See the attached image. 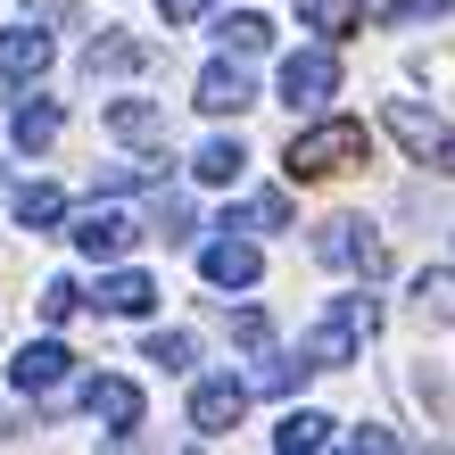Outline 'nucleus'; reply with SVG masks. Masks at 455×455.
<instances>
[{"label":"nucleus","mask_w":455,"mask_h":455,"mask_svg":"<svg viewBox=\"0 0 455 455\" xmlns=\"http://www.w3.org/2000/svg\"><path fill=\"white\" fill-rule=\"evenodd\" d=\"M372 331H381V299H364V290H356V299H339L323 323L299 339V356H307L315 372H339L347 356H356V339H372Z\"/></svg>","instance_id":"obj_2"},{"label":"nucleus","mask_w":455,"mask_h":455,"mask_svg":"<svg viewBox=\"0 0 455 455\" xmlns=\"http://www.w3.org/2000/svg\"><path fill=\"white\" fill-rule=\"evenodd\" d=\"M216 42H224V50H240V59H257V50L274 42V25H265L257 9H240V17H224V25H216Z\"/></svg>","instance_id":"obj_21"},{"label":"nucleus","mask_w":455,"mask_h":455,"mask_svg":"<svg viewBox=\"0 0 455 455\" xmlns=\"http://www.w3.org/2000/svg\"><path fill=\"white\" fill-rule=\"evenodd\" d=\"M389 132H397V149L414 157V166H431V174H455V124L439 108H422V100H389Z\"/></svg>","instance_id":"obj_4"},{"label":"nucleus","mask_w":455,"mask_h":455,"mask_svg":"<svg viewBox=\"0 0 455 455\" xmlns=\"http://www.w3.org/2000/svg\"><path fill=\"white\" fill-rule=\"evenodd\" d=\"M75 307H84V290H75L67 274H50V282H42V323H67Z\"/></svg>","instance_id":"obj_26"},{"label":"nucleus","mask_w":455,"mask_h":455,"mask_svg":"<svg viewBox=\"0 0 455 455\" xmlns=\"http://www.w3.org/2000/svg\"><path fill=\"white\" fill-rule=\"evenodd\" d=\"M249 389L257 381H232V372H207V381L191 389V431L199 439H224L240 414H249Z\"/></svg>","instance_id":"obj_5"},{"label":"nucleus","mask_w":455,"mask_h":455,"mask_svg":"<svg viewBox=\"0 0 455 455\" xmlns=\"http://www.w3.org/2000/svg\"><path fill=\"white\" fill-rule=\"evenodd\" d=\"M108 132L132 141V149H157V141H166V108H149V100H116V108H108Z\"/></svg>","instance_id":"obj_13"},{"label":"nucleus","mask_w":455,"mask_h":455,"mask_svg":"<svg viewBox=\"0 0 455 455\" xmlns=\"http://www.w3.org/2000/svg\"><path fill=\"white\" fill-rule=\"evenodd\" d=\"M132 240H141V224H132V216H116V207H92V216H75V249H84V257H100V265H116Z\"/></svg>","instance_id":"obj_9"},{"label":"nucleus","mask_w":455,"mask_h":455,"mask_svg":"<svg viewBox=\"0 0 455 455\" xmlns=\"http://www.w3.org/2000/svg\"><path fill=\"white\" fill-rule=\"evenodd\" d=\"M455 0H389L381 9V25H431V17H447Z\"/></svg>","instance_id":"obj_27"},{"label":"nucleus","mask_w":455,"mask_h":455,"mask_svg":"<svg viewBox=\"0 0 455 455\" xmlns=\"http://www.w3.org/2000/svg\"><path fill=\"white\" fill-rule=\"evenodd\" d=\"M274 447H282V455H315V447H331V414H315V406L282 414V422H274Z\"/></svg>","instance_id":"obj_15"},{"label":"nucleus","mask_w":455,"mask_h":455,"mask_svg":"<svg viewBox=\"0 0 455 455\" xmlns=\"http://www.w3.org/2000/svg\"><path fill=\"white\" fill-rule=\"evenodd\" d=\"M232 339L240 347H265V339H274V315H265V307H240L232 315Z\"/></svg>","instance_id":"obj_28"},{"label":"nucleus","mask_w":455,"mask_h":455,"mask_svg":"<svg viewBox=\"0 0 455 455\" xmlns=\"http://www.w3.org/2000/svg\"><path fill=\"white\" fill-rule=\"evenodd\" d=\"M50 67V34H42V17H25L0 34V84H34V75Z\"/></svg>","instance_id":"obj_10"},{"label":"nucleus","mask_w":455,"mask_h":455,"mask_svg":"<svg viewBox=\"0 0 455 455\" xmlns=\"http://www.w3.org/2000/svg\"><path fill=\"white\" fill-rule=\"evenodd\" d=\"M364 166V124L356 116H323L307 132H290V174L299 182H323V174H347Z\"/></svg>","instance_id":"obj_1"},{"label":"nucleus","mask_w":455,"mask_h":455,"mask_svg":"<svg viewBox=\"0 0 455 455\" xmlns=\"http://www.w3.org/2000/svg\"><path fill=\"white\" fill-rule=\"evenodd\" d=\"M315 257H323L331 274H356V282H381V274H389V249H381V232H372L364 216L315 224Z\"/></svg>","instance_id":"obj_3"},{"label":"nucleus","mask_w":455,"mask_h":455,"mask_svg":"<svg viewBox=\"0 0 455 455\" xmlns=\"http://www.w3.org/2000/svg\"><path fill=\"white\" fill-rule=\"evenodd\" d=\"M224 232H290V191H249L224 216Z\"/></svg>","instance_id":"obj_14"},{"label":"nucleus","mask_w":455,"mask_h":455,"mask_svg":"<svg viewBox=\"0 0 455 455\" xmlns=\"http://www.w3.org/2000/svg\"><path fill=\"white\" fill-rule=\"evenodd\" d=\"M100 307H108V315H149L157 290H149V274H108V282H100Z\"/></svg>","instance_id":"obj_19"},{"label":"nucleus","mask_w":455,"mask_h":455,"mask_svg":"<svg viewBox=\"0 0 455 455\" xmlns=\"http://www.w3.org/2000/svg\"><path fill=\"white\" fill-rule=\"evenodd\" d=\"M9 207H17V224H25V232H50V224L67 216V199L50 191V182H25V191H9Z\"/></svg>","instance_id":"obj_18"},{"label":"nucleus","mask_w":455,"mask_h":455,"mask_svg":"<svg viewBox=\"0 0 455 455\" xmlns=\"http://www.w3.org/2000/svg\"><path fill=\"white\" fill-rule=\"evenodd\" d=\"M216 0H166V25H191V17H207Z\"/></svg>","instance_id":"obj_30"},{"label":"nucleus","mask_w":455,"mask_h":455,"mask_svg":"<svg viewBox=\"0 0 455 455\" xmlns=\"http://www.w3.org/2000/svg\"><path fill=\"white\" fill-rule=\"evenodd\" d=\"M257 265H265V257L249 249V240H216V249H199V274L216 282V290H249Z\"/></svg>","instance_id":"obj_12"},{"label":"nucleus","mask_w":455,"mask_h":455,"mask_svg":"<svg viewBox=\"0 0 455 455\" xmlns=\"http://www.w3.org/2000/svg\"><path fill=\"white\" fill-rule=\"evenodd\" d=\"M67 364H75V356H67L59 339H25L17 356H9V381H17L25 397H50V389L67 381Z\"/></svg>","instance_id":"obj_8"},{"label":"nucleus","mask_w":455,"mask_h":455,"mask_svg":"<svg viewBox=\"0 0 455 455\" xmlns=\"http://www.w3.org/2000/svg\"><path fill=\"white\" fill-rule=\"evenodd\" d=\"M149 224H157V240H191V199H174L166 182H157V199H149Z\"/></svg>","instance_id":"obj_23"},{"label":"nucleus","mask_w":455,"mask_h":455,"mask_svg":"<svg viewBox=\"0 0 455 455\" xmlns=\"http://www.w3.org/2000/svg\"><path fill=\"white\" fill-rule=\"evenodd\" d=\"M84 406H92V422L108 439H132V422H141V389H132L124 372H100V381L84 389Z\"/></svg>","instance_id":"obj_7"},{"label":"nucleus","mask_w":455,"mask_h":455,"mask_svg":"<svg viewBox=\"0 0 455 455\" xmlns=\"http://www.w3.org/2000/svg\"><path fill=\"white\" fill-rule=\"evenodd\" d=\"M339 92V59L331 50H290L282 59V100L290 108H315V100H331Z\"/></svg>","instance_id":"obj_6"},{"label":"nucleus","mask_w":455,"mask_h":455,"mask_svg":"<svg viewBox=\"0 0 455 455\" xmlns=\"http://www.w3.org/2000/svg\"><path fill=\"white\" fill-rule=\"evenodd\" d=\"M141 59H149V42H132V34H100V42L84 50V67H92V75H132Z\"/></svg>","instance_id":"obj_17"},{"label":"nucleus","mask_w":455,"mask_h":455,"mask_svg":"<svg viewBox=\"0 0 455 455\" xmlns=\"http://www.w3.org/2000/svg\"><path fill=\"white\" fill-rule=\"evenodd\" d=\"M191 100H199V108L207 116H240V108H249V75H240L232 59H216V67H199V84H191Z\"/></svg>","instance_id":"obj_11"},{"label":"nucleus","mask_w":455,"mask_h":455,"mask_svg":"<svg viewBox=\"0 0 455 455\" xmlns=\"http://www.w3.org/2000/svg\"><path fill=\"white\" fill-rule=\"evenodd\" d=\"M299 17L315 34H347V25H356V0H299Z\"/></svg>","instance_id":"obj_25"},{"label":"nucleus","mask_w":455,"mask_h":455,"mask_svg":"<svg viewBox=\"0 0 455 455\" xmlns=\"http://www.w3.org/2000/svg\"><path fill=\"white\" fill-rule=\"evenodd\" d=\"M9 141H17L25 157H34V149H50V141H59V108H50V100H25V108L9 116Z\"/></svg>","instance_id":"obj_16"},{"label":"nucleus","mask_w":455,"mask_h":455,"mask_svg":"<svg viewBox=\"0 0 455 455\" xmlns=\"http://www.w3.org/2000/svg\"><path fill=\"white\" fill-rule=\"evenodd\" d=\"M141 356H149V364H166V372H182V364L199 356V339H191V331H149V339H141Z\"/></svg>","instance_id":"obj_24"},{"label":"nucleus","mask_w":455,"mask_h":455,"mask_svg":"<svg viewBox=\"0 0 455 455\" xmlns=\"http://www.w3.org/2000/svg\"><path fill=\"white\" fill-rule=\"evenodd\" d=\"M157 166H100V191H149Z\"/></svg>","instance_id":"obj_29"},{"label":"nucleus","mask_w":455,"mask_h":455,"mask_svg":"<svg viewBox=\"0 0 455 455\" xmlns=\"http://www.w3.org/2000/svg\"><path fill=\"white\" fill-rule=\"evenodd\" d=\"M240 166H249V149H240V141H199V157H191L199 182H240Z\"/></svg>","instance_id":"obj_20"},{"label":"nucleus","mask_w":455,"mask_h":455,"mask_svg":"<svg viewBox=\"0 0 455 455\" xmlns=\"http://www.w3.org/2000/svg\"><path fill=\"white\" fill-rule=\"evenodd\" d=\"M414 307L431 315V323H455V274H447V265H431V274L414 282Z\"/></svg>","instance_id":"obj_22"}]
</instances>
